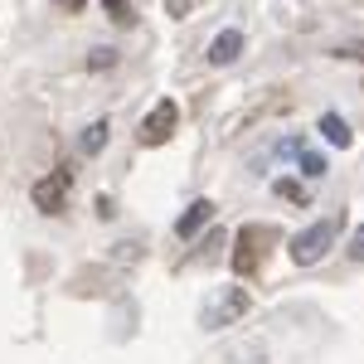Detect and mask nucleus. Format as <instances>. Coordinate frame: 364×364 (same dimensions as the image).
Segmentation results:
<instances>
[{
    "mask_svg": "<svg viewBox=\"0 0 364 364\" xmlns=\"http://www.w3.org/2000/svg\"><path fill=\"white\" fill-rule=\"evenodd\" d=\"M331 238H336V228H331V224H311V228H301V233L291 238V262H296V267H311V262H321V257L331 252Z\"/></svg>",
    "mask_w": 364,
    "mask_h": 364,
    "instance_id": "f257e3e1",
    "label": "nucleus"
},
{
    "mask_svg": "<svg viewBox=\"0 0 364 364\" xmlns=\"http://www.w3.org/2000/svg\"><path fill=\"white\" fill-rule=\"evenodd\" d=\"M267 243H272V233H267V228H243V233H238V243H233V272L252 277V272L262 267Z\"/></svg>",
    "mask_w": 364,
    "mask_h": 364,
    "instance_id": "f03ea898",
    "label": "nucleus"
},
{
    "mask_svg": "<svg viewBox=\"0 0 364 364\" xmlns=\"http://www.w3.org/2000/svg\"><path fill=\"white\" fill-rule=\"evenodd\" d=\"M175 102H161L156 112L141 122V146H161V141H170V132H175Z\"/></svg>",
    "mask_w": 364,
    "mask_h": 364,
    "instance_id": "7ed1b4c3",
    "label": "nucleus"
},
{
    "mask_svg": "<svg viewBox=\"0 0 364 364\" xmlns=\"http://www.w3.org/2000/svg\"><path fill=\"white\" fill-rule=\"evenodd\" d=\"M63 195H68V170H58V175H49V180L34 185V204H39L44 214H58V209H63Z\"/></svg>",
    "mask_w": 364,
    "mask_h": 364,
    "instance_id": "20e7f679",
    "label": "nucleus"
},
{
    "mask_svg": "<svg viewBox=\"0 0 364 364\" xmlns=\"http://www.w3.org/2000/svg\"><path fill=\"white\" fill-rule=\"evenodd\" d=\"M238 54H243V34H238V29H224V34H219V39L209 44V63H214V68L233 63Z\"/></svg>",
    "mask_w": 364,
    "mask_h": 364,
    "instance_id": "39448f33",
    "label": "nucleus"
},
{
    "mask_svg": "<svg viewBox=\"0 0 364 364\" xmlns=\"http://www.w3.org/2000/svg\"><path fill=\"white\" fill-rule=\"evenodd\" d=\"M209 219H214V204H209V199H195V204H190V209L180 214L175 233H180V238H195V233H199L204 224H209Z\"/></svg>",
    "mask_w": 364,
    "mask_h": 364,
    "instance_id": "423d86ee",
    "label": "nucleus"
},
{
    "mask_svg": "<svg viewBox=\"0 0 364 364\" xmlns=\"http://www.w3.org/2000/svg\"><path fill=\"white\" fill-rule=\"evenodd\" d=\"M248 311V291H228L224 301H219V311L209 316V326H228V321H238Z\"/></svg>",
    "mask_w": 364,
    "mask_h": 364,
    "instance_id": "0eeeda50",
    "label": "nucleus"
},
{
    "mask_svg": "<svg viewBox=\"0 0 364 364\" xmlns=\"http://www.w3.org/2000/svg\"><path fill=\"white\" fill-rule=\"evenodd\" d=\"M321 136L331 141V146H350V127L340 117H321Z\"/></svg>",
    "mask_w": 364,
    "mask_h": 364,
    "instance_id": "6e6552de",
    "label": "nucleus"
},
{
    "mask_svg": "<svg viewBox=\"0 0 364 364\" xmlns=\"http://www.w3.org/2000/svg\"><path fill=\"white\" fill-rule=\"evenodd\" d=\"M107 146V122H97V127H87L83 132V151L92 156V151H102Z\"/></svg>",
    "mask_w": 364,
    "mask_h": 364,
    "instance_id": "1a4fd4ad",
    "label": "nucleus"
},
{
    "mask_svg": "<svg viewBox=\"0 0 364 364\" xmlns=\"http://www.w3.org/2000/svg\"><path fill=\"white\" fill-rule=\"evenodd\" d=\"M102 10H107L112 25H132V5L127 0H102Z\"/></svg>",
    "mask_w": 364,
    "mask_h": 364,
    "instance_id": "9d476101",
    "label": "nucleus"
},
{
    "mask_svg": "<svg viewBox=\"0 0 364 364\" xmlns=\"http://www.w3.org/2000/svg\"><path fill=\"white\" fill-rule=\"evenodd\" d=\"M277 195H282V199H291V204H306V199H311L306 190L296 185V180H277Z\"/></svg>",
    "mask_w": 364,
    "mask_h": 364,
    "instance_id": "9b49d317",
    "label": "nucleus"
},
{
    "mask_svg": "<svg viewBox=\"0 0 364 364\" xmlns=\"http://www.w3.org/2000/svg\"><path fill=\"white\" fill-rule=\"evenodd\" d=\"M301 170H306V175H326V156H301Z\"/></svg>",
    "mask_w": 364,
    "mask_h": 364,
    "instance_id": "f8f14e48",
    "label": "nucleus"
},
{
    "mask_svg": "<svg viewBox=\"0 0 364 364\" xmlns=\"http://www.w3.org/2000/svg\"><path fill=\"white\" fill-rule=\"evenodd\" d=\"M112 63H117V54H112V49H97V54L87 58V68H112Z\"/></svg>",
    "mask_w": 364,
    "mask_h": 364,
    "instance_id": "ddd939ff",
    "label": "nucleus"
},
{
    "mask_svg": "<svg viewBox=\"0 0 364 364\" xmlns=\"http://www.w3.org/2000/svg\"><path fill=\"white\" fill-rule=\"evenodd\" d=\"M350 257H355V262H364V224H360V233H355V243H350Z\"/></svg>",
    "mask_w": 364,
    "mask_h": 364,
    "instance_id": "4468645a",
    "label": "nucleus"
},
{
    "mask_svg": "<svg viewBox=\"0 0 364 364\" xmlns=\"http://www.w3.org/2000/svg\"><path fill=\"white\" fill-rule=\"evenodd\" d=\"M166 10H170V15H185V10H190V0H166Z\"/></svg>",
    "mask_w": 364,
    "mask_h": 364,
    "instance_id": "2eb2a0df",
    "label": "nucleus"
},
{
    "mask_svg": "<svg viewBox=\"0 0 364 364\" xmlns=\"http://www.w3.org/2000/svg\"><path fill=\"white\" fill-rule=\"evenodd\" d=\"M58 5H63V10H78V5H83V0H58Z\"/></svg>",
    "mask_w": 364,
    "mask_h": 364,
    "instance_id": "dca6fc26",
    "label": "nucleus"
}]
</instances>
